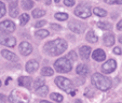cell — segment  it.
I'll return each mask as SVG.
<instances>
[{"label": "cell", "instance_id": "8d00e7d4", "mask_svg": "<svg viewBox=\"0 0 122 103\" xmlns=\"http://www.w3.org/2000/svg\"><path fill=\"white\" fill-rule=\"evenodd\" d=\"M113 53L117 54V55H121V54H122V50L120 49L119 47H115V48H113Z\"/></svg>", "mask_w": 122, "mask_h": 103}, {"label": "cell", "instance_id": "4dcf8cb0", "mask_svg": "<svg viewBox=\"0 0 122 103\" xmlns=\"http://www.w3.org/2000/svg\"><path fill=\"white\" fill-rule=\"evenodd\" d=\"M43 85H44V81L42 80V78H37V80L35 81L34 87H35V89H38V88H40L41 86H43Z\"/></svg>", "mask_w": 122, "mask_h": 103}, {"label": "cell", "instance_id": "d590c367", "mask_svg": "<svg viewBox=\"0 0 122 103\" xmlns=\"http://www.w3.org/2000/svg\"><path fill=\"white\" fill-rule=\"evenodd\" d=\"M46 24V21H40V22H37V23L35 24V27H36V28H40V27H42V26H44Z\"/></svg>", "mask_w": 122, "mask_h": 103}, {"label": "cell", "instance_id": "83f0119b", "mask_svg": "<svg viewBox=\"0 0 122 103\" xmlns=\"http://www.w3.org/2000/svg\"><path fill=\"white\" fill-rule=\"evenodd\" d=\"M28 21H29V15H28V14H26V13L22 14L21 17H20V24H21L22 26H24L25 24H27Z\"/></svg>", "mask_w": 122, "mask_h": 103}, {"label": "cell", "instance_id": "7402d4cb", "mask_svg": "<svg viewBox=\"0 0 122 103\" xmlns=\"http://www.w3.org/2000/svg\"><path fill=\"white\" fill-rule=\"evenodd\" d=\"M48 91H49V88H48V86H46V85H43V86H41L40 88L36 89V94H37L38 96H46Z\"/></svg>", "mask_w": 122, "mask_h": 103}, {"label": "cell", "instance_id": "9c48e42d", "mask_svg": "<svg viewBox=\"0 0 122 103\" xmlns=\"http://www.w3.org/2000/svg\"><path fill=\"white\" fill-rule=\"evenodd\" d=\"M116 68H117V62H116V60L110 59L102 66V71H103L105 74H110L115 71Z\"/></svg>", "mask_w": 122, "mask_h": 103}, {"label": "cell", "instance_id": "f6af8a7d", "mask_svg": "<svg viewBox=\"0 0 122 103\" xmlns=\"http://www.w3.org/2000/svg\"><path fill=\"white\" fill-rule=\"evenodd\" d=\"M54 1H55V2H60L61 0H54Z\"/></svg>", "mask_w": 122, "mask_h": 103}, {"label": "cell", "instance_id": "7dc6e473", "mask_svg": "<svg viewBox=\"0 0 122 103\" xmlns=\"http://www.w3.org/2000/svg\"><path fill=\"white\" fill-rule=\"evenodd\" d=\"M38 1H39V0H38Z\"/></svg>", "mask_w": 122, "mask_h": 103}, {"label": "cell", "instance_id": "f35d334b", "mask_svg": "<svg viewBox=\"0 0 122 103\" xmlns=\"http://www.w3.org/2000/svg\"><path fill=\"white\" fill-rule=\"evenodd\" d=\"M117 29L118 30H122V21H120L117 25Z\"/></svg>", "mask_w": 122, "mask_h": 103}, {"label": "cell", "instance_id": "52a82bcc", "mask_svg": "<svg viewBox=\"0 0 122 103\" xmlns=\"http://www.w3.org/2000/svg\"><path fill=\"white\" fill-rule=\"evenodd\" d=\"M0 44L9 46V47H13L16 44V39L14 37L9 36V34L0 33Z\"/></svg>", "mask_w": 122, "mask_h": 103}, {"label": "cell", "instance_id": "60d3db41", "mask_svg": "<svg viewBox=\"0 0 122 103\" xmlns=\"http://www.w3.org/2000/svg\"><path fill=\"white\" fill-rule=\"evenodd\" d=\"M40 103H51V102H49V101H46V100H43V101H40Z\"/></svg>", "mask_w": 122, "mask_h": 103}, {"label": "cell", "instance_id": "ac0fdd59", "mask_svg": "<svg viewBox=\"0 0 122 103\" xmlns=\"http://www.w3.org/2000/svg\"><path fill=\"white\" fill-rule=\"evenodd\" d=\"M85 38H86V40H88L90 43H96V42L98 41V38H97V36L95 34V32L93 31V30H90Z\"/></svg>", "mask_w": 122, "mask_h": 103}, {"label": "cell", "instance_id": "6da1fadb", "mask_svg": "<svg viewBox=\"0 0 122 103\" xmlns=\"http://www.w3.org/2000/svg\"><path fill=\"white\" fill-rule=\"evenodd\" d=\"M67 49V43L63 39H56L54 41H50L44 45V50L50 56L62 55Z\"/></svg>", "mask_w": 122, "mask_h": 103}, {"label": "cell", "instance_id": "4fadbf2b", "mask_svg": "<svg viewBox=\"0 0 122 103\" xmlns=\"http://www.w3.org/2000/svg\"><path fill=\"white\" fill-rule=\"evenodd\" d=\"M92 58L94 60H96V61L101 62V61H103V60H105V58H106V54H105V52H104L103 49L98 48V49H95L92 53Z\"/></svg>", "mask_w": 122, "mask_h": 103}, {"label": "cell", "instance_id": "8fae6325", "mask_svg": "<svg viewBox=\"0 0 122 103\" xmlns=\"http://www.w3.org/2000/svg\"><path fill=\"white\" fill-rule=\"evenodd\" d=\"M19 49L22 55L27 56L32 52V46L30 45V43H28V42H22L19 46Z\"/></svg>", "mask_w": 122, "mask_h": 103}, {"label": "cell", "instance_id": "7c38bea8", "mask_svg": "<svg viewBox=\"0 0 122 103\" xmlns=\"http://www.w3.org/2000/svg\"><path fill=\"white\" fill-rule=\"evenodd\" d=\"M10 5V15L12 17H16L19 15V8H17V0H8Z\"/></svg>", "mask_w": 122, "mask_h": 103}, {"label": "cell", "instance_id": "3957f363", "mask_svg": "<svg viewBox=\"0 0 122 103\" xmlns=\"http://www.w3.org/2000/svg\"><path fill=\"white\" fill-rule=\"evenodd\" d=\"M72 64L67 57H62L54 62V69L60 73H67L71 70Z\"/></svg>", "mask_w": 122, "mask_h": 103}, {"label": "cell", "instance_id": "d6986e66", "mask_svg": "<svg viewBox=\"0 0 122 103\" xmlns=\"http://www.w3.org/2000/svg\"><path fill=\"white\" fill-rule=\"evenodd\" d=\"M88 72H89V68L85 66V64L81 63L77 67V73H78L79 75H86Z\"/></svg>", "mask_w": 122, "mask_h": 103}, {"label": "cell", "instance_id": "277c9868", "mask_svg": "<svg viewBox=\"0 0 122 103\" xmlns=\"http://www.w3.org/2000/svg\"><path fill=\"white\" fill-rule=\"evenodd\" d=\"M55 84L57 85L58 87L61 88L62 90L66 92H69L71 94V96H75V91L74 89V86H72V83L66 77H62V76H57L55 78Z\"/></svg>", "mask_w": 122, "mask_h": 103}, {"label": "cell", "instance_id": "44dd1931", "mask_svg": "<svg viewBox=\"0 0 122 103\" xmlns=\"http://www.w3.org/2000/svg\"><path fill=\"white\" fill-rule=\"evenodd\" d=\"M34 7V1L32 0H22V8L25 10H30Z\"/></svg>", "mask_w": 122, "mask_h": 103}, {"label": "cell", "instance_id": "d6a6232c", "mask_svg": "<svg viewBox=\"0 0 122 103\" xmlns=\"http://www.w3.org/2000/svg\"><path fill=\"white\" fill-rule=\"evenodd\" d=\"M5 14V3L3 2L0 1V15L3 16Z\"/></svg>", "mask_w": 122, "mask_h": 103}, {"label": "cell", "instance_id": "484cf974", "mask_svg": "<svg viewBox=\"0 0 122 103\" xmlns=\"http://www.w3.org/2000/svg\"><path fill=\"white\" fill-rule=\"evenodd\" d=\"M94 14L97 16H99V17H105V16L107 15V12L105 11V10L101 9V8H95L94 9Z\"/></svg>", "mask_w": 122, "mask_h": 103}, {"label": "cell", "instance_id": "7a4b0ae2", "mask_svg": "<svg viewBox=\"0 0 122 103\" xmlns=\"http://www.w3.org/2000/svg\"><path fill=\"white\" fill-rule=\"evenodd\" d=\"M91 81H92V84L94 85V86H96V88H98L102 91L108 90L109 88L111 87V85H112L111 81L109 80L108 77H105L104 75H102V74H99V73L93 74Z\"/></svg>", "mask_w": 122, "mask_h": 103}, {"label": "cell", "instance_id": "d4e9b609", "mask_svg": "<svg viewBox=\"0 0 122 103\" xmlns=\"http://www.w3.org/2000/svg\"><path fill=\"white\" fill-rule=\"evenodd\" d=\"M36 37L39 38V39H44V38H46L49 36V31L48 30H38V31H36Z\"/></svg>", "mask_w": 122, "mask_h": 103}, {"label": "cell", "instance_id": "9a60e30c", "mask_svg": "<svg viewBox=\"0 0 122 103\" xmlns=\"http://www.w3.org/2000/svg\"><path fill=\"white\" fill-rule=\"evenodd\" d=\"M1 55H2L7 60H10V61H12V62H16L17 60H19V57H17L15 54L12 53V52H10V50H8V49L1 50Z\"/></svg>", "mask_w": 122, "mask_h": 103}, {"label": "cell", "instance_id": "74e56055", "mask_svg": "<svg viewBox=\"0 0 122 103\" xmlns=\"http://www.w3.org/2000/svg\"><path fill=\"white\" fill-rule=\"evenodd\" d=\"M5 97L3 96V94H0V103H5Z\"/></svg>", "mask_w": 122, "mask_h": 103}, {"label": "cell", "instance_id": "2e32d148", "mask_svg": "<svg viewBox=\"0 0 122 103\" xmlns=\"http://www.w3.org/2000/svg\"><path fill=\"white\" fill-rule=\"evenodd\" d=\"M39 63H38L36 60H29V61L26 63V71L28 73H34V72L37 71Z\"/></svg>", "mask_w": 122, "mask_h": 103}, {"label": "cell", "instance_id": "ba28073f", "mask_svg": "<svg viewBox=\"0 0 122 103\" xmlns=\"http://www.w3.org/2000/svg\"><path fill=\"white\" fill-rule=\"evenodd\" d=\"M91 13H92V12H91V9H89L88 7H83V5H79V7L75 10V14H76L78 17L83 18V19L90 17Z\"/></svg>", "mask_w": 122, "mask_h": 103}, {"label": "cell", "instance_id": "ee69618b", "mask_svg": "<svg viewBox=\"0 0 122 103\" xmlns=\"http://www.w3.org/2000/svg\"><path fill=\"white\" fill-rule=\"evenodd\" d=\"M76 103H81V101H80V100H77V101H76Z\"/></svg>", "mask_w": 122, "mask_h": 103}, {"label": "cell", "instance_id": "5bb4252c", "mask_svg": "<svg viewBox=\"0 0 122 103\" xmlns=\"http://www.w3.org/2000/svg\"><path fill=\"white\" fill-rule=\"evenodd\" d=\"M91 47L90 46H82L79 49V55L82 58V60H89L90 58V54H91Z\"/></svg>", "mask_w": 122, "mask_h": 103}, {"label": "cell", "instance_id": "e0dca14e", "mask_svg": "<svg viewBox=\"0 0 122 103\" xmlns=\"http://www.w3.org/2000/svg\"><path fill=\"white\" fill-rule=\"evenodd\" d=\"M19 85L20 86H23V87H26V88H30V86H31V78L22 76V77L19 78Z\"/></svg>", "mask_w": 122, "mask_h": 103}, {"label": "cell", "instance_id": "b9f144b4", "mask_svg": "<svg viewBox=\"0 0 122 103\" xmlns=\"http://www.w3.org/2000/svg\"><path fill=\"white\" fill-rule=\"evenodd\" d=\"M46 4H50V3H51V0H46Z\"/></svg>", "mask_w": 122, "mask_h": 103}, {"label": "cell", "instance_id": "30bf717a", "mask_svg": "<svg viewBox=\"0 0 122 103\" xmlns=\"http://www.w3.org/2000/svg\"><path fill=\"white\" fill-rule=\"evenodd\" d=\"M15 30V25L11 21H3L0 23V31L13 32Z\"/></svg>", "mask_w": 122, "mask_h": 103}, {"label": "cell", "instance_id": "5b68a950", "mask_svg": "<svg viewBox=\"0 0 122 103\" xmlns=\"http://www.w3.org/2000/svg\"><path fill=\"white\" fill-rule=\"evenodd\" d=\"M10 103H28L29 98L26 94L20 91V90H13L9 96Z\"/></svg>", "mask_w": 122, "mask_h": 103}, {"label": "cell", "instance_id": "7bdbcfd3", "mask_svg": "<svg viewBox=\"0 0 122 103\" xmlns=\"http://www.w3.org/2000/svg\"><path fill=\"white\" fill-rule=\"evenodd\" d=\"M119 42H120V43H122V36L119 38Z\"/></svg>", "mask_w": 122, "mask_h": 103}, {"label": "cell", "instance_id": "ffe728a7", "mask_svg": "<svg viewBox=\"0 0 122 103\" xmlns=\"http://www.w3.org/2000/svg\"><path fill=\"white\" fill-rule=\"evenodd\" d=\"M104 43L106 46H111L115 43V36L113 34H106L104 37Z\"/></svg>", "mask_w": 122, "mask_h": 103}, {"label": "cell", "instance_id": "ab89813d", "mask_svg": "<svg viewBox=\"0 0 122 103\" xmlns=\"http://www.w3.org/2000/svg\"><path fill=\"white\" fill-rule=\"evenodd\" d=\"M51 27L54 28V29H57V30L61 29V27H58V25H55V24H52V25H51Z\"/></svg>", "mask_w": 122, "mask_h": 103}, {"label": "cell", "instance_id": "cb8c5ba5", "mask_svg": "<svg viewBox=\"0 0 122 103\" xmlns=\"http://www.w3.org/2000/svg\"><path fill=\"white\" fill-rule=\"evenodd\" d=\"M97 26L104 30H110L112 28V25L110 23H107V22H99V23H97Z\"/></svg>", "mask_w": 122, "mask_h": 103}, {"label": "cell", "instance_id": "836d02e7", "mask_svg": "<svg viewBox=\"0 0 122 103\" xmlns=\"http://www.w3.org/2000/svg\"><path fill=\"white\" fill-rule=\"evenodd\" d=\"M105 2L108 3V4H113V3L122 4V0H105Z\"/></svg>", "mask_w": 122, "mask_h": 103}, {"label": "cell", "instance_id": "bcb514c9", "mask_svg": "<svg viewBox=\"0 0 122 103\" xmlns=\"http://www.w3.org/2000/svg\"><path fill=\"white\" fill-rule=\"evenodd\" d=\"M0 86H1V81H0Z\"/></svg>", "mask_w": 122, "mask_h": 103}, {"label": "cell", "instance_id": "f1b7e54d", "mask_svg": "<svg viewBox=\"0 0 122 103\" xmlns=\"http://www.w3.org/2000/svg\"><path fill=\"white\" fill-rule=\"evenodd\" d=\"M51 99L53 101H56V102H62L63 101V96L57 92H54V94H51Z\"/></svg>", "mask_w": 122, "mask_h": 103}, {"label": "cell", "instance_id": "8992f818", "mask_svg": "<svg viewBox=\"0 0 122 103\" xmlns=\"http://www.w3.org/2000/svg\"><path fill=\"white\" fill-rule=\"evenodd\" d=\"M68 27H69V29L71 30V31H74L75 33H83L86 25H85L84 23H80V22H78V21H70V23L68 24Z\"/></svg>", "mask_w": 122, "mask_h": 103}, {"label": "cell", "instance_id": "e575fe53", "mask_svg": "<svg viewBox=\"0 0 122 103\" xmlns=\"http://www.w3.org/2000/svg\"><path fill=\"white\" fill-rule=\"evenodd\" d=\"M64 4L67 7H72L75 4V0H64Z\"/></svg>", "mask_w": 122, "mask_h": 103}, {"label": "cell", "instance_id": "f546056e", "mask_svg": "<svg viewBox=\"0 0 122 103\" xmlns=\"http://www.w3.org/2000/svg\"><path fill=\"white\" fill-rule=\"evenodd\" d=\"M55 18L58 21H67L68 19V14L66 13H56L55 14Z\"/></svg>", "mask_w": 122, "mask_h": 103}, {"label": "cell", "instance_id": "603a6c76", "mask_svg": "<svg viewBox=\"0 0 122 103\" xmlns=\"http://www.w3.org/2000/svg\"><path fill=\"white\" fill-rule=\"evenodd\" d=\"M54 73L53 69H51L50 67H43V69L41 70V74L44 76H52Z\"/></svg>", "mask_w": 122, "mask_h": 103}, {"label": "cell", "instance_id": "4316f807", "mask_svg": "<svg viewBox=\"0 0 122 103\" xmlns=\"http://www.w3.org/2000/svg\"><path fill=\"white\" fill-rule=\"evenodd\" d=\"M44 14H46V11L40 10V9H36V10H34V11H32V16H34L35 18H39V17L43 16Z\"/></svg>", "mask_w": 122, "mask_h": 103}, {"label": "cell", "instance_id": "1f68e13d", "mask_svg": "<svg viewBox=\"0 0 122 103\" xmlns=\"http://www.w3.org/2000/svg\"><path fill=\"white\" fill-rule=\"evenodd\" d=\"M67 58L70 60H72V61H76L77 60V54L76 52H70V53L68 54V56H67Z\"/></svg>", "mask_w": 122, "mask_h": 103}]
</instances>
